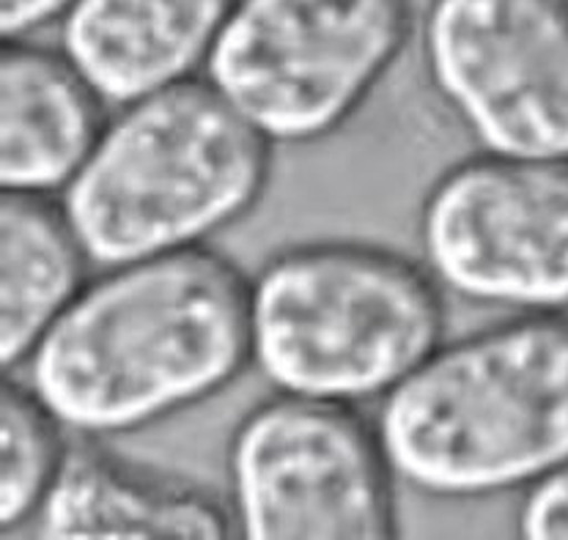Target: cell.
<instances>
[{
    "instance_id": "cell-1",
    "label": "cell",
    "mask_w": 568,
    "mask_h": 540,
    "mask_svg": "<svg viewBox=\"0 0 568 540\" xmlns=\"http://www.w3.org/2000/svg\"><path fill=\"white\" fill-rule=\"evenodd\" d=\"M247 365L251 277L206 245L102 269L20 370L72 437L110 439L204 404Z\"/></svg>"
},
{
    "instance_id": "cell-2",
    "label": "cell",
    "mask_w": 568,
    "mask_h": 540,
    "mask_svg": "<svg viewBox=\"0 0 568 540\" xmlns=\"http://www.w3.org/2000/svg\"><path fill=\"white\" fill-rule=\"evenodd\" d=\"M393 472L434 499L525 491L568 463V313L448 340L376 409Z\"/></svg>"
},
{
    "instance_id": "cell-3",
    "label": "cell",
    "mask_w": 568,
    "mask_h": 540,
    "mask_svg": "<svg viewBox=\"0 0 568 540\" xmlns=\"http://www.w3.org/2000/svg\"><path fill=\"white\" fill-rule=\"evenodd\" d=\"M275 146L204 78L110 113L58 195L94 266L206 247L258 206Z\"/></svg>"
},
{
    "instance_id": "cell-4",
    "label": "cell",
    "mask_w": 568,
    "mask_h": 540,
    "mask_svg": "<svg viewBox=\"0 0 568 540\" xmlns=\"http://www.w3.org/2000/svg\"><path fill=\"white\" fill-rule=\"evenodd\" d=\"M423 261L357 240L281 247L251 275V365L275 393L382 400L445 344Z\"/></svg>"
},
{
    "instance_id": "cell-5",
    "label": "cell",
    "mask_w": 568,
    "mask_h": 540,
    "mask_svg": "<svg viewBox=\"0 0 568 540\" xmlns=\"http://www.w3.org/2000/svg\"><path fill=\"white\" fill-rule=\"evenodd\" d=\"M415 31L413 0H234L201 78L272 146L355 119Z\"/></svg>"
},
{
    "instance_id": "cell-6",
    "label": "cell",
    "mask_w": 568,
    "mask_h": 540,
    "mask_svg": "<svg viewBox=\"0 0 568 540\" xmlns=\"http://www.w3.org/2000/svg\"><path fill=\"white\" fill-rule=\"evenodd\" d=\"M236 538L398 536L396 472L357 406L275 393L242 415L225 447Z\"/></svg>"
},
{
    "instance_id": "cell-7",
    "label": "cell",
    "mask_w": 568,
    "mask_h": 540,
    "mask_svg": "<svg viewBox=\"0 0 568 540\" xmlns=\"http://www.w3.org/2000/svg\"><path fill=\"white\" fill-rule=\"evenodd\" d=\"M417 242L443 292L469 305L568 313V160L454 162L423 197Z\"/></svg>"
},
{
    "instance_id": "cell-8",
    "label": "cell",
    "mask_w": 568,
    "mask_h": 540,
    "mask_svg": "<svg viewBox=\"0 0 568 540\" xmlns=\"http://www.w3.org/2000/svg\"><path fill=\"white\" fill-rule=\"evenodd\" d=\"M420 61L475 149L568 160V0H428Z\"/></svg>"
},
{
    "instance_id": "cell-9",
    "label": "cell",
    "mask_w": 568,
    "mask_h": 540,
    "mask_svg": "<svg viewBox=\"0 0 568 540\" xmlns=\"http://www.w3.org/2000/svg\"><path fill=\"white\" fill-rule=\"evenodd\" d=\"M44 540H229V499L184 475L135 461L104 439L72 437L37 519Z\"/></svg>"
},
{
    "instance_id": "cell-10",
    "label": "cell",
    "mask_w": 568,
    "mask_h": 540,
    "mask_svg": "<svg viewBox=\"0 0 568 540\" xmlns=\"http://www.w3.org/2000/svg\"><path fill=\"white\" fill-rule=\"evenodd\" d=\"M234 0H74L58 50L110 110L201 78Z\"/></svg>"
},
{
    "instance_id": "cell-11",
    "label": "cell",
    "mask_w": 568,
    "mask_h": 540,
    "mask_svg": "<svg viewBox=\"0 0 568 540\" xmlns=\"http://www.w3.org/2000/svg\"><path fill=\"white\" fill-rule=\"evenodd\" d=\"M110 121L104 99L61 50L3 42L0 190L61 195Z\"/></svg>"
},
{
    "instance_id": "cell-12",
    "label": "cell",
    "mask_w": 568,
    "mask_h": 540,
    "mask_svg": "<svg viewBox=\"0 0 568 540\" xmlns=\"http://www.w3.org/2000/svg\"><path fill=\"white\" fill-rule=\"evenodd\" d=\"M94 266L58 195H0V365L14 374L55 318L83 292Z\"/></svg>"
},
{
    "instance_id": "cell-13",
    "label": "cell",
    "mask_w": 568,
    "mask_h": 540,
    "mask_svg": "<svg viewBox=\"0 0 568 540\" xmlns=\"http://www.w3.org/2000/svg\"><path fill=\"white\" fill-rule=\"evenodd\" d=\"M69 431L20 374L0 393V530L31 527L67 458Z\"/></svg>"
},
{
    "instance_id": "cell-14",
    "label": "cell",
    "mask_w": 568,
    "mask_h": 540,
    "mask_svg": "<svg viewBox=\"0 0 568 540\" xmlns=\"http://www.w3.org/2000/svg\"><path fill=\"white\" fill-rule=\"evenodd\" d=\"M514 524L517 538L568 540V463L521 491Z\"/></svg>"
},
{
    "instance_id": "cell-15",
    "label": "cell",
    "mask_w": 568,
    "mask_h": 540,
    "mask_svg": "<svg viewBox=\"0 0 568 540\" xmlns=\"http://www.w3.org/2000/svg\"><path fill=\"white\" fill-rule=\"evenodd\" d=\"M74 0H0L3 42H28L67 17Z\"/></svg>"
}]
</instances>
